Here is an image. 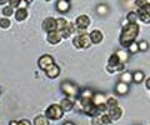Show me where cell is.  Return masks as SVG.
<instances>
[{
	"instance_id": "cell-1",
	"label": "cell",
	"mask_w": 150,
	"mask_h": 125,
	"mask_svg": "<svg viewBox=\"0 0 150 125\" xmlns=\"http://www.w3.org/2000/svg\"><path fill=\"white\" fill-rule=\"evenodd\" d=\"M139 34V26L137 23H129L126 25L123 31H121V35H120V44L128 48V46L133 43L135 40V38L138 36Z\"/></svg>"
},
{
	"instance_id": "cell-2",
	"label": "cell",
	"mask_w": 150,
	"mask_h": 125,
	"mask_svg": "<svg viewBox=\"0 0 150 125\" xmlns=\"http://www.w3.org/2000/svg\"><path fill=\"white\" fill-rule=\"evenodd\" d=\"M63 113H64V110H63L62 106L53 104V105L49 106L48 110H46V118L53 119V120H58L63 117Z\"/></svg>"
},
{
	"instance_id": "cell-3",
	"label": "cell",
	"mask_w": 150,
	"mask_h": 125,
	"mask_svg": "<svg viewBox=\"0 0 150 125\" xmlns=\"http://www.w3.org/2000/svg\"><path fill=\"white\" fill-rule=\"evenodd\" d=\"M74 45L79 49H84V48H89L91 44V39H90V35H88L86 33H83L81 35L76 36L74 39Z\"/></svg>"
},
{
	"instance_id": "cell-4",
	"label": "cell",
	"mask_w": 150,
	"mask_h": 125,
	"mask_svg": "<svg viewBox=\"0 0 150 125\" xmlns=\"http://www.w3.org/2000/svg\"><path fill=\"white\" fill-rule=\"evenodd\" d=\"M62 89L63 91L67 95L69 96H75V95H78V86L76 85H74L71 84V83H63V85H62Z\"/></svg>"
},
{
	"instance_id": "cell-5",
	"label": "cell",
	"mask_w": 150,
	"mask_h": 125,
	"mask_svg": "<svg viewBox=\"0 0 150 125\" xmlns=\"http://www.w3.org/2000/svg\"><path fill=\"white\" fill-rule=\"evenodd\" d=\"M43 28L45 31L51 33V31L58 30V23H56V20L53 19V18H48V19H45V21L43 23Z\"/></svg>"
},
{
	"instance_id": "cell-6",
	"label": "cell",
	"mask_w": 150,
	"mask_h": 125,
	"mask_svg": "<svg viewBox=\"0 0 150 125\" xmlns=\"http://www.w3.org/2000/svg\"><path fill=\"white\" fill-rule=\"evenodd\" d=\"M54 64V59L53 56H50V55H43L40 59H39V66L40 69H43V70H46L49 66H51Z\"/></svg>"
},
{
	"instance_id": "cell-7",
	"label": "cell",
	"mask_w": 150,
	"mask_h": 125,
	"mask_svg": "<svg viewBox=\"0 0 150 125\" xmlns=\"http://www.w3.org/2000/svg\"><path fill=\"white\" fill-rule=\"evenodd\" d=\"M139 16L144 23H150V4L139 8Z\"/></svg>"
},
{
	"instance_id": "cell-8",
	"label": "cell",
	"mask_w": 150,
	"mask_h": 125,
	"mask_svg": "<svg viewBox=\"0 0 150 125\" xmlns=\"http://www.w3.org/2000/svg\"><path fill=\"white\" fill-rule=\"evenodd\" d=\"M62 39H63V35L59 30L51 31V33H49V35H48V40H49L50 44H58Z\"/></svg>"
},
{
	"instance_id": "cell-9",
	"label": "cell",
	"mask_w": 150,
	"mask_h": 125,
	"mask_svg": "<svg viewBox=\"0 0 150 125\" xmlns=\"http://www.w3.org/2000/svg\"><path fill=\"white\" fill-rule=\"evenodd\" d=\"M90 24V19H89V16L86 15H80L76 19V26L79 29H86Z\"/></svg>"
},
{
	"instance_id": "cell-10",
	"label": "cell",
	"mask_w": 150,
	"mask_h": 125,
	"mask_svg": "<svg viewBox=\"0 0 150 125\" xmlns=\"http://www.w3.org/2000/svg\"><path fill=\"white\" fill-rule=\"evenodd\" d=\"M109 117L111 119V121H116V120H119L120 117H121V109L119 108V106L110 108V110H109Z\"/></svg>"
},
{
	"instance_id": "cell-11",
	"label": "cell",
	"mask_w": 150,
	"mask_h": 125,
	"mask_svg": "<svg viewBox=\"0 0 150 125\" xmlns=\"http://www.w3.org/2000/svg\"><path fill=\"white\" fill-rule=\"evenodd\" d=\"M46 75H48L49 78H56L60 74V69L58 65H55V64H53L51 66H49L48 69H46Z\"/></svg>"
},
{
	"instance_id": "cell-12",
	"label": "cell",
	"mask_w": 150,
	"mask_h": 125,
	"mask_svg": "<svg viewBox=\"0 0 150 125\" xmlns=\"http://www.w3.org/2000/svg\"><path fill=\"white\" fill-rule=\"evenodd\" d=\"M90 39H91V43L99 44L100 41L103 40V34H101V31H99V30H93L91 33H90Z\"/></svg>"
},
{
	"instance_id": "cell-13",
	"label": "cell",
	"mask_w": 150,
	"mask_h": 125,
	"mask_svg": "<svg viewBox=\"0 0 150 125\" xmlns=\"http://www.w3.org/2000/svg\"><path fill=\"white\" fill-rule=\"evenodd\" d=\"M128 90H129L128 84H126V83H123V81H120L119 84L116 85V88H115V91L118 93V94H120V95L126 94V93H128Z\"/></svg>"
},
{
	"instance_id": "cell-14",
	"label": "cell",
	"mask_w": 150,
	"mask_h": 125,
	"mask_svg": "<svg viewBox=\"0 0 150 125\" xmlns=\"http://www.w3.org/2000/svg\"><path fill=\"white\" fill-rule=\"evenodd\" d=\"M105 101H106V99H105V96L103 94H95L93 96V103L95 104L96 106L101 105V104H105Z\"/></svg>"
},
{
	"instance_id": "cell-15",
	"label": "cell",
	"mask_w": 150,
	"mask_h": 125,
	"mask_svg": "<svg viewBox=\"0 0 150 125\" xmlns=\"http://www.w3.org/2000/svg\"><path fill=\"white\" fill-rule=\"evenodd\" d=\"M60 33H62V35H63V38H68V36L71 34V33H74V25L73 24H68L67 26L64 28L63 30H59Z\"/></svg>"
},
{
	"instance_id": "cell-16",
	"label": "cell",
	"mask_w": 150,
	"mask_h": 125,
	"mask_svg": "<svg viewBox=\"0 0 150 125\" xmlns=\"http://www.w3.org/2000/svg\"><path fill=\"white\" fill-rule=\"evenodd\" d=\"M73 105H74V101L71 100V99H64V100H62V108H63V110H65V112H68V110H70L73 108Z\"/></svg>"
},
{
	"instance_id": "cell-17",
	"label": "cell",
	"mask_w": 150,
	"mask_h": 125,
	"mask_svg": "<svg viewBox=\"0 0 150 125\" xmlns=\"http://www.w3.org/2000/svg\"><path fill=\"white\" fill-rule=\"evenodd\" d=\"M28 16V11L26 9H19L15 14V18L18 21H21V20H25V18Z\"/></svg>"
},
{
	"instance_id": "cell-18",
	"label": "cell",
	"mask_w": 150,
	"mask_h": 125,
	"mask_svg": "<svg viewBox=\"0 0 150 125\" xmlns=\"http://www.w3.org/2000/svg\"><path fill=\"white\" fill-rule=\"evenodd\" d=\"M58 10L62 11V13H65L69 10V1H65V0H60L58 3Z\"/></svg>"
},
{
	"instance_id": "cell-19",
	"label": "cell",
	"mask_w": 150,
	"mask_h": 125,
	"mask_svg": "<svg viewBox=\"0 0 150 125\" xmlns=\"http://www.w3.org/2000/svg\"><path fill=\"white\" fill-rule=\"evenodd\" d=\"M34 124H35V125H49V120H48V118L39 115V117L35 118Z\"/></svg>"
},
{
	"instance_id": "cell-20",
	"label": "cell",
	"mask_w": 150,
	"mask_h": 125,
	"mask_svg": "<svg viewBox=\"0 0 150 125\" xmlns=\"http://www.w3.org/2000/svg\"><path fill=\"white\" fill-rule=\"evenodd\" d=\"M120 80L123 81V83H126V84H129L130 81H133V74L129 73V71H125L123 75H121Z\"/></svg>"
},
{
	"instance_id": "cell-21",
	"label": "cell",
	"mask_w": 150,
	"mask_h": 125,
	"mask_svg": "<svg viewBox=\"0 0 150 125\" xmlns=\"http://www.w3.org/2000/svg\"><path fill=\"white\" fill-rule=\"evenodd\" d=\"M144 80V73L143 71H135L133 74V81L135 83H142Z\"/></svg>"
},
{
	"instance_id": "cell-22",
	"label": "cell",
	"mask_w": 150,
	"mask_h": 125,
	"mask_svg": "<svg viewBox=\"0 0 150 125\" xmlns=\"http://www.w3.org/2000/svg\"><path fill=\"white\" fill-rule=\"evenodd\" d=\"M121 61H120V59H119V55L118 54H112L111 56L109 58V64L110 65H118V64H120Z\"/></svg>"
},
{
	"instance_id": "cell-23",
	"label": "cell",
	"mask_w": 150,
	"mask_h": 125,
	"mask_svg": "<svg viewBox=\"0 0 150 125\" xmlns=\"http://www.w3.org/2000/svg\"><path fill=\"white\" fill-rule=\"evenodd\" d=\"M119 55V59H120V61L121 63H125L126 60H128V58H129V54L125 52V50H120V52H118L116 53Z\"/></svg>"
},
{
	"instance_id": "cell-24",
	"label": "cell",
	"mask_w": 150,
	"mask_h": 125,
	"mask_svg": "<svg viewBox=\"0 0 150 125\" xmlns=\"http://www.w3.org/2000/svg\"><path fill=\"white\" fill-rule=\"evenodd\" d=\"M56 23H58V30H63L64 28L69 24V23H68L67 20H65V19H62V18L56 20Z\"/></svg>"
},
{
	"instance_id": "cell-25",
	"label": "cell",
	"mask_w": 150,
	"mask_h": 125,
	"mask_svg": "<svg viewBox=\"0 0 150 125\" xmlns=\"http://www.w3.org/2000/svg\"><path fill=\"white\" fill-rule=\"evenodd\" d=\"M93 96H94L93 91H91V90H89V89L84 90V91L81 93V98H83V99H93Z\"/></svg>"
},
{
	"instance_id": "cell-26",
	"label": "cell",
	"mask_w": 150,
	"mask_h": 125,
	"mask_svg": "<svg viewBox=\"0 0 150 125\" xmlns=\"http://www.w3.org/2000/svg\"><path fill=\"white\" fill-rule=\"evenodd\" d=\"M126 18H128L129 23H137V20H138V14H135L134 11H130Z\"/></svg>"
},
{
	"instance_id": "cell-27",
	"label": "cell",
	"mask_w": 150,
	"mask_h": 125,
	"mask_svg": "<svg viewBox=\"0 0 150 125\" xmlns=\"http://www.w3.org/2000/svg\"><path fill=\"white\" fill-rule=\"evenodd\" d=\"M128 49H129L130 53H137V52H139V44H137L135 41H133V43L128 46Z\"/></svg>"
},
{
	"instance_id": "cell-28",
	"label": "cell",
	"mask_w": 150,
	"mask_h": 125,
	"mask_svg": "<svg viewBox=\"0 0 150 125\" xmlns=\"http://www.w3.org/2000/svg\"><path fill=\"white\" fill-rule=\"evenodd\" d=\"M106 105H108V108H115V106H118V101H116V99L114 98H110V99H108L106 100Z\"/></svg>"
},
{
	"instance_id": "cell-29",
	"label": "cell",
	"mask_w": 150,
	"mask_h": 125,
	"mask_svg": "<svg viewBox=\"0 0 150 125\" xmlns=\"http://www.w3.org/2000/svg\"><path fill=\"white\" fill-rule=\"evenodd\" d=\"M103 118L101 115H94V119H93V125H103Z\"/></svg>"
},
{
	"instance_id": "cell-30",
	"label": "cell",
	"mask_w": 150,
	"mask_h": 125,
	"mask_svg": "<svg viewBox=\"0 0 150 125\" xmlns=\"http://www.w3.org/2000/svg\"><path fill=\"white\" fill-rule=\"evenodd\" d=\"M0 26L4 28V29H6V28L10 26V20L6 19V18H3V19L0 20Z\"/></svg>"
},
{
	"instance_id": "cell-31",
	"label": "cell",
	"mask_w": 150,
	"mask_h": 125,
	"mask_svg": "<svg viewBox=\"0 0 150 125\" xmlns=\"http://www.w3.org/2000/svg\"><path fill=\"white\" fill-rule=\"evenodd\" d=\"M3 14H4V16L13 15V6H5L3 9Z\"/></svg>"
},
{
	"instance_id": "cell-32",
	"label": "cell",
	"mask_w": 150,
	"mask_h": 125,
	"mask_svg": "<svg viewBox=\"0 0 150 125\" xmlns=\"http://www.w3.org/2000/svg\"><path fill=\"white\" fill-rule=\"evenodd\" d=\"M108 13V8L105 5H99L98 6V14H100V15H104V14Z\"/></svg>"
},
{
	"instance_id": "cell-33",
	"label": "cell",
	"mask_w": 150,
	"mask_h": 125,
	"mask_svg": "<svg viewBox=\"0 0 150 125\" xmlns=\"http://www.w3.org/2000/svg\"><path fill=\"white\" fill-rule=\"evenodd\" d=\"M148 48H149V45H148V43L145 40H143V41H140V43H139V50H144V52H145Z\"/></svg>"
},
{
	"instance_id": "cell-34",
	"label": "cell",
	"mask_w": 150,
	"mask_h": 125,
	"mask_svg": "<svg viewBox=\"0 0 150 125\" xmlns=\"http://www.w3.org/2000/svg\"><path fill=\"white\" fill-rule=\"evenodd\" d=\"M146 4H148L146 0H135V5L138 8H143V6L146 5Z\"/></svg>"
},
{
	"instance_id": "cell-35",
	"label": "cell",
	"mask_w": 150,
	"mask_h": 125,
	"mask_svg": "<svg viewBox=\"0 0 150 125\" xmlns=\"http://www.w3.org/2000/svg\"><path fill=\"white\" fill-rule=\"evenodd\" d=\"M101 118H103V123L104 124H110L111 123V119L109 117V114H103Z\"/></svg>"
},
{
	"instance_id": "cell-36",
	"label": "cell",
	"mask_w": 150,
	"mask_h": 125,
	"mask_svg": "<svg viewBox=\"0 0 150 125\" xmlns=\"http://www.w3.org/2000/svg\"><path fill=\"white\" fill-rule=\"evenodd\" d=\"M21 3V0H9V4H10V6L15 8V6H19Z\"/></svg>"
},
{
	"instance_id": "cell-37",
	"label": "cell",
	"mask_w": 150,
	"mask_h": 125,
	"mask_svg": "<svg viewBox=\"0 0 150 125\" xmlns=\"http://www.w3.org/2000/svg\"><path fill=\"white\" fill-rule=\"evenodd\" d=\"M18 125H30V123L28 120H21V121L18 123Z\"/></svg>"
},
{
	"instance_id": "cell-38",
	"label": "cell",
	"mask_w": 150,
	"mask_h": 125,
	"mask_svg": "<svg viewBox=\"0 0 150 125\" xmlns=\"http://www.w3.org/2000/svg\"><path fill=\"white\" fill-rule=\"evenodd\" d=\"M146 88H148V89H150V78L146 80Z\"/></svg>"
},
{
	"instance_id": "cell-39",
	"label": "cell",
	"mask_w": 150,
	"mask_h": 125,
	"mask_svg": "<svg viewBox=\"0 0 150 125\" xmlns=\"http://www.w3.org/2000/svg\"><path fill=\"white\" fill-rule=\"evenodd\" d=\"M6 1H9V0H0V4H5Z\"/></svg>"
},
{
	"instance_id": "cell-40",
	"label": "cell",
	"mask_w": 150,
	"mask_h": 125,
	"mask_svg": "<svg viewBox=\"0 0 150 125\" xmlns=\"http://www.w3.org/2000/svg\"><path fill=\"white\" fill-rule=\"evenodd\" d=\"M10 125H18L16 121H10Z\"/></svg>"
},
{
	"instance_id": "cell-41",
	"label": "cell",
	"mask_w": 150,
	"mask_h": 125,
	"mask_svg": "<svg viewBox=\"0 0 150 125\" xmlns=\"http://www.w3.org/2000/svg\"><path fill=\"white\" fill-rule=\"evenodd\" d=\"M64 125H74V124H73V123H65Z\"/></svg>"
},
{
	"instance_id": "cell-42",
	"label": "cell",
	"mask_w": 150,
	"mask_h": 125,
	"mask_svg": "<svg viewBox=\"0 0 150 125\" xmlns=\"http://www.w3.org/2000/svg\"><path fill=\"white\" fill-rule=\"evenodd\" d=\"M24 1H26V3H31L33 0H24Z\"/></svg>"
},
{
	"instance_id": "cell-43",
	"label": "cell",
	"mask_w": 150,
	"mask_h": 125,
	"mask_svg": "<svg viewBox=\"0 0 150 125\" xmlns=\"http://www.w3.org/2000/svg\"><path fill=\"white\" fill-rule=\"evenodd\" d=\"M65 1H70V0H65Z\"/></svg>"
},
{
	"instance_id": "cell-44",
	"label": "cell",
	"mask_w": 150,
	"mask_h": 125,
	"mask_svg": "<svg viewBox=\"0 0 150 125\" xmlns=\"http://www.w3.org/2000/svg\"><path fill=\"white\" fill-rule=\"evenodd\" d=\"M48 1H49V0H48Z\"/></svg>"
}]
</instances>
